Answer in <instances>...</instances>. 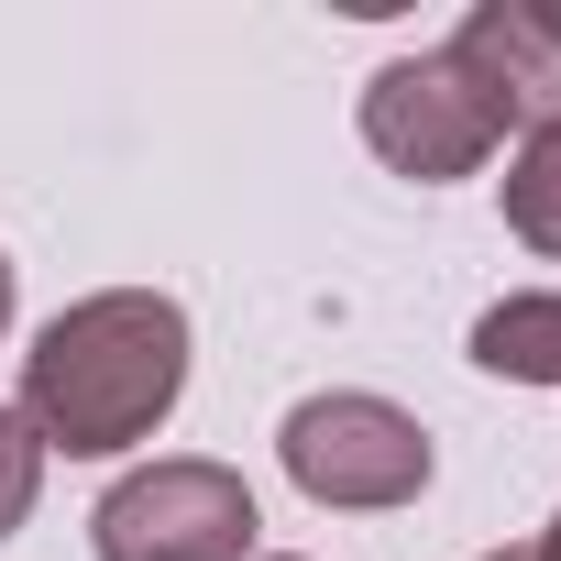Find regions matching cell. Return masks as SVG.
<instances>
[{
	"label": "cell",
	"instance_id": "11",
	"mask_svg": "<svg viewBox=\"0 0 561 561\" xmlns=\"http://www.w3.org/2000/svg\"><path fill=\"white\" fill-rule=\"evenodd\" d=\"M484 561H528V550H484Z\"/></svg>",
	"mask_w": 561,
	"mask_h": 561
},
{
	"label": "cell",
	"instance_id": "12",
	"mask_svg": "<svg viewBox=\"0 0 561 561\" xmlns=\"http://www.w3.org/2000/svg\"><path fill=\"white\" fill-rule=\"evenodd\" d=\"M275 561H298V550H275Z\"/></svg>",
	"mask_w": 561,
	"mask_h": 561
},
{
	"label": "cell",
	"instance_id": "9",
	"mask_svg": "<svg viewBox=\"0 0 561 561\" xmlns=\"http://www.w3.org/2000/svg\"><path fill=\"white\" fill-rule=\"evenodd\" d=\"M0 331H12V253H0Z\"/></svg>",
	"mask_w": 561,
	"mask_h": 561
},
{
	"label": "cell",
	"instance_id": "7",
	"mask_svg": "<svg viewBox=\"0 0 561 561\" xmlns=\"http://www.w3.org/2000/svg\"><path fill=\"white\" fill-rule=\"evenodd\" d=\"M506 231L528 253H561V122L517 144V165H506Z\"/></svg>",
	"mask_w": 561,
	"mask_h": 561
},
{
	"label": "cell",
	"instance_id": "1",
	"mask_svg": "<svg viewBox=\"0 0 561 561\" xmlns=\"http://www.w3.org/2000/svg\"><path fill=\"white\" fill-rule=\"evenodd\" d=\"M187 397V309L154 287H111L45 320L23 353V419L45 451H133Z\"/></svg>",
	"mask_w": 561,
	"mask_h": 561
},
{
	"label": "cell",
	"instance_id": "8",
	"mask_svg": "<svg viewBox=\"0 0 561 561\" xmlns=\"http://www.w3.org/2000/svg\"><path fill=\"white\" fill-rule=\"evenodd\" d=\"M34 484H45V440H34L23 408H0V539L34 517Z\"/></svg>",
	"mask_w": 561,
	"mask_h": 561
},
{
	"label": "cell",
	"instance_id": "5",
	"mask_svg": "<svg viewBox=\"0 0 561 561\" xmlns=\"http://www.w3.org/2000/svg\"><path fill=\"white\" fill-rule=\"evenodd\" d=\"M451 67L473 78V100L495 111V133H550L561 122V12L539 0H484V12L451 34Z\"/></svg>",
	"mask_w": 561,
	"mask_h": 561
},
{
	"label": "cell",
	"instance_id": "2",
	"mask_svg": "<svg viewBox=\"0 0 561 561\" xmlns=\"http://www.w3.org/2000/svg\"><path fill=\"white\" fill-rule=\"evenodd\" d=\"M275 451H287L309 506H408L430 484V430L408 408H386V397H353V386L298 397L287 430H275Z\"/></svg>",
	"mask_w": 561,
	"mask_h": 561
},
{
	"label": "cell",
	"instance_id": "3",
	"mask_svg": "<svg viewBox=\"0 0 561 561\" xmlns=\"http://www.w3.org/2000/svg\"><path fill=\"white\" fill-rule=\"evenodd\" d=\"M253 484L231 462H144L100 495V561H253Z\"/></svg>",
	"mask_w": 561,
	"mask_h": 561
},
{
	"label": "cell",
	"instance_id": "4",
	"mask_svg": "<svg viewBox=\"0 0 561 561\" xmlns=\"http://www.w3.org/2000/svg\"><path fill=\"white\" fill-rule=\"evenodd\" d=\"M364 144H375L397 176L451 187V176H473V165L495 154V111L473 100V78H462L451 45H440V56L375 67V89H364Z\"/></svg>",
	"mask_w": 561,
	"mask_h": 561
},
{
	"label": "cell",
	"instance_id": "10",
	"mask_svg": "<svg viewBox=\"0 0 561 561\" xmlns=\"http://www.w3.org/2000/svg\"><path fill=\"white\" fill-rule=\"evenodd\" d=\"M528 561H561V517H550V539H539V550H528Z\"/></svg>",
	"mask_w": 561,
	"mask_h": 561
},
{
	"label": "cell",
	"instance_id": "6",
	"mask_svg": "<svg viewBox=\"0 0 561 561\" xmlns=\"http://www.w3.org/2000/svg\"><path fill=\"white\" fill-rule=\"evenodd\" d=\"M473 364L506 386H561V298H495L473 320Z\"/></svg>",
	"mask_w": 561,
	"mask_h": 561
}]
</instances>
